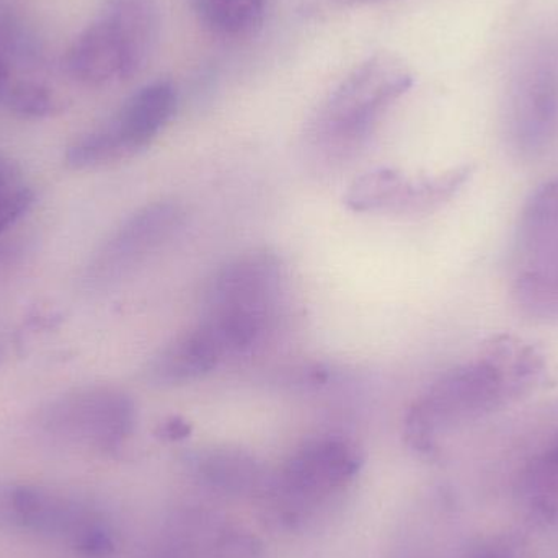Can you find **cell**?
Masks as SVG:
<instances>
[{
    "label": "cell",
    "mask_w": 558,
    "mask_h": 558,
    "mask_svg": "<svg viewBox=\"0 0 558 558\" xmlns=\"http://www.w3.org/2000/svg\"><path fill=\"white\" fill-rule=\"evenodd\" d=\"M546 363L531 344L497 337L468 363L442 374L413 403L407 436L420 451H432L445 433L492 415L543 384Z\"/></svg>",
    "instance_id": "1"
},
{
    "label": "cell",
    "mask_w": 558,
    "mask_h": 558,
    "mask_svg": "<svg viewBox=\"0 0 558 558\" xmlns=\"http://www.w3.org/2000/svg\"><path fill=\"white\" fill-rule=\"evenodd\" d=\"M284 288L281 258L267 248L241 255L215 275L202 324L213 331L228 360L252 353L274 333Z\"/></svg>",
    "instance_id": "2"
},
{
    "label": "cell",
    "mask_w": 558,
    "mask_h": 558,
    "mask_svg": "<svg viewBox=\"0 0 558 558\" xmlns=\"http://www.w3.org/2000/svg\"><path fill=\"white\" fill-rule=\"evenodd\" d=\"M412 81L410 69L396 56L366 59L322 105L312 123L315 144L337 156L357 149Z\"/></svg>",
    "instance_id": "3"
},
{
    "label": "cell",
    "mask_w": 558,
    "mask_h": 558,
    "mask_svg": "<svg viewBox=\"0 0 558 558\" xmlns=\"http://www.w3.org/2000/svg\"><path fill=\"white\" fill-rule=\"evenodd\" d=\"M0 531L29 533L84 557L114 549L113 533L97 508L43 485L0 482Z\"/></svg>",
    "instance_id": "4"
},
{
    "label": "cell",
    "mask_w": 558,
    "mask_h": 558,
    "mask_svg": "<svg viewBox=\"0 0 558 558\" xmlns=\"http://www.w3.org/2000/svg\"><path fill=\"white\" fill-rule=\"evenodd\" d=\"M33 429L64 448L114 452L136 425V405L113 387H85L46 402L33 416Z\"/></svg>",
    "instance_id": "5"
},
{
    "label": "cell",
    "mask_w": 558,
    "mask_h": 558,
    "mask_svg": "<svg viewBox=\"0 0 558 558\" xmlns=\"http://www.w3.org/2000/svg\"><path fill=\"white\" fill-rule=\"evenodd\" d=\"M153 26L126 9L104 7L98 19L72 43L65 64L84 85L104 87L144 71L157 48Z\"/></svg>",
    "instance_id": "6"
},
{
    "label": "cell",
    "mask_w": 558,
    "mask_h": 558,
    "mask_svg": "<svg viewBox=\"0 0 558 558\" xmlns=\"http://www.w3.org/2000/svg\"><path fill=\"white\" fill-rule=\"evenodd\" d=\"M175 110L177 90L170 82L147 84L131 95L108 123L77 137L68 147L65 163L74 170H88L128 159L150 146Z\"/></svg>",
    "instance_id": "7"
},
{
    "label": "cell",
    "mask_w": 558,
    "mask_h": 558,
    "mask_svg": "<svg viewBox=\"0 0 558 558\" xmlns=\"http://www.w3.org/2000/svg\"><path fill=\"white\" fill-rule=\"evenodd\" d=\"M185 211L172 202H157L137 209L124 219L92 255L84 282L92 289L105 288L133 274L182 229Z\"/></svg>",
    "instance_id": "8"
},
{
    "label": "cell",
    "mask_w": 558,
    "mask_h": 558,
    "mask_svg": "<svg viewBox=\"0 0 558 558\" xmlns=\"http://www.w3.org/2000/svg\"><path fill=\"white\" fill-rule=\"evenodd\" d=\"M472 167L433 175L410 177L396 169H376L354 180L344 196L354 213L428 215L454 198L472 177Z\"/></svg>",
    "instance_id": "9"
},
{
    "label": "cell",
    "mask_w": 558,
    "mask_h": 558,
    "mask_svg": "<svg viewBox=\"0 0 558 558\" xmlns=\"http://www.w3.org/2000/svg\"><path fill=\"white\" fill-rule=\"evenodd\" d=\"M360 461L350 442L322 438L302 446L278 478L284 513L302 517L340 492L356 475Z\"/></svg>",
    "instance_id": "10"
},
{
    "label": "cell",
    "mask_w": 558,
    "mask_h": 558,
    "mask_svg": "<svg viewBox=\"0 0 558 558\" xmlns=\"http://www.w3.org/2000/svg\"><path fill=\"white\" fill-rule=\"evenodd\" d=\"M228 361L215 335L199 322L159 351L147 366V379L156 384H183L213 373Z\"/></svg>",
    "instance_id": "11"
},
{
    "label": "cell",
    "mask_w": 558,
    "mask_h": 558,
    "mask_svg": "<svg viewBox=\"0 0 558 558\" xmlns=\"http://www.w3.org/2000/svg\"><path fill=\"white\" fill-rule=\"evenodd\" d=\"M513 299L526 317L558 322V251L518 264Z\"/></svg>",
    "instance_id": "12"
},
{
    "label": "cell",
    "mask_w": 558,
    "mask_h": 558,
    "mask_svg": "<svg viewBox=\"0 0 558 558\" xmlns=\"http://www.w3.org/2000/svg\"><path fill=\"white\" fill-rule=\"evenodd\" d=\"M558 251V177L536 190L524 205L517 232L518 262Z\"/></svg>",
    "instance_id": "13"
},
{
    "label": "cell",
    "mask_w": 558,
    "mask_h": 558,
    "mask_svg": "<svg viewBox=\"0 0 558 558\" xmlns=\"http://www.w3.org/2000/svg\"><path fill=\"white\" fill-rule=\"evenodd\" d=\"M193 9L211 35L245 38L264 23L265 0H193Z\"/></svg>",
    "instance_id": "14"
},
{
    "label": "cell",
    "mask_w": 558,
    "mask_h": 558,
    "mask_svg": "<svg viewBox=\"0 0 558 558\" xmlns=\"http://www.w3.org/2000/svg\"><path fill=\"white\" fill-rule=\"evenodd\" d=\"M203 477L216 488L247 494L262 484V469L254 458L235 449H213L199 458Z\"/></svg>",
    "instance_id": "15"
},
{
    "label": "cell",
    "mask_w": 558,
    "mask_h": 558,
    "mask_svg": "<svg viewBox=\"0 0 558 558\" xmlns=\"http://www.w3.org/2000/svg\"><path fill=\"white\" fill-rule=\"evenodd\" d=\"M35 193L25 185L16 167L0 154V234L32 208Z\"/></svg>",
    "instance_id": "16"
},
{
    "label": "cell",
    "mask_w": 558,
    "mask_h": 558,
    "mask_svg": "<svg viewBox=\"0 0 558 558\" xmlns=\"http://www.w3.org/2000/svg\"><path fill=\"white\" fill-rule=\"evenodd\" d=\"M3 100L13 114L26 120H43L61 111L58 97L48 87L36 82H16L9 87Z\"/></svg>",
    "instance_id": "17"
},
{
    "label": "cell",
    "mask_w": 558,
    "mask_h": 558,
    "mask_svg": "<svg viewBox=\"0 0 558 558\" xmlns=\"http://www.w3.org/2000/svg\"><path fill=\"white\" fill-rule=\"evenodd\" d=\"M190 433V426L183 420L172 418L163 423L162 435L163 438L180 439L185 438Z\"/></svg>",
    "instance_id": "18"
},
{
    "label": "cell",
    "mask_w": 558,
    "mask_h": 558,
    "mask_svg": "<svg viewBox=\"0 0 558 558\" xmlns=\"http://www.w3.org/2000/svg\"><path fill=\"white\" fill-rule=\"evenodd\" d=\"M9 64H7L3 56L0 54V98L5 97L7 90H9Z\"/></svg>",
    "instance_id": "19"
},
{
    "label": "cell",
    "mask_w": 558,
    "mask_h": 558,
    "mask_svg": "<svg viewBox=\"0 0 558 558\" xmlns=\"http://www.w3.org/2000/svg\"><path fill=\"white\" fill-rule=\"evenodd\" d=\"M340 2L353 3V5H356V3H374V2H383V0H340Z\"/></svg>",
    "instance_id": "20"
}]
</instances>
